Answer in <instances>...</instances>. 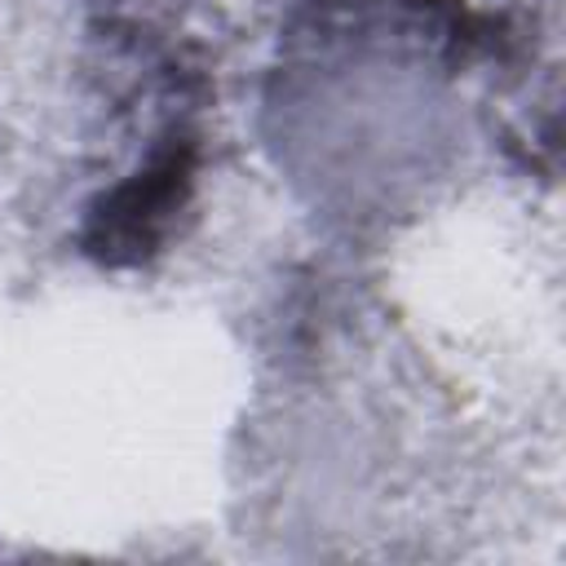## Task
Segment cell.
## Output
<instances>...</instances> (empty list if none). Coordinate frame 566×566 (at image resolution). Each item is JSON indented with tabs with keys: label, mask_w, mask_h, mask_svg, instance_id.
Returning a JSON list of instances; mask_svg holds the SVG:
<instances>
[{
	"label": "cell",
	"mask_w": 566,
	"mask_h": 566,
	"mask_svg": "<svg viewBox=\"0 0 566 566\" xmlns=\"http://www.w3.org/2000/svg\"><path fill=\"white\" fill-rule=\"evenodd\" d=\"M195 172L199 142L172 128L133 177H124L93 203L84 221V252L102 265H137L159 252L172 234L177 212H186L195 195Z\"/></svg>",
	"instance_id": "obj_1"
}]
</instances>
